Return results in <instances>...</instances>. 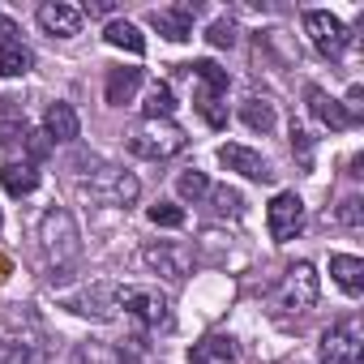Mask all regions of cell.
<instances>
[{"label":"cell","mask_w":364,"mask_h":364,"mask_svg":"<svg viewBox=\"0 0 364 364\" xmlns=\"http://www.w3.org/2000/svg\"><path fill=\"white\" fill-rule=\"evenodd\" d=\"M206 198H210V206H215V215H232V219H236V215H245V198H240L236 189H228V185H219V189H210Z\"/></svg>","instance_id":"obj_27"},{"label":"cell","mask_w":364,"mask_h":364,"mask_svg":"<svg viewBox=\"0 0 364 364\" xmlns=\"http://www.w3.org/2000/svg\"><path fill=\"white\" fill-rule=\"evenodd\" d=\"M266 228H270V240H279V245L296 240L304 228V202L296 193H274V202L266 210Z\"/></svg>","instance_id":"obj_8"},{"label":"cell","mask_w":364,"mask_h":364,"mask_svg":"<svg viewBox=\"0 0 364 364\" xmlns=\"http://www.w3.org/2000/svg\"><path fill=\"white\" fill-rule=\"evenodd\" d=\"M193 364H206V360H236V343L228 334H206L193 351H189Z\"/></svg>","instance_id":"obj_24"},{"label":"cell","mask_w":364,"mask_h":364,"mask_svg":"<svg viewBox=\"0 0 364 364\" xmlns=\"http://www.w3.org/2000/svg\"><path fill=\"white\" fill-rule=\"evenodd\" d=\"M26 141V116L18 99H0V146Z\"/></svg>","instance_id":"obj_20"},{"label":"cell","mask_w":364,"mask_h":364,"mask_svg":"<svg viewBox=\"0 0 364 364\" xmlns=\"http://www.w3.org/2000/svg\"><path fill=\"white\" fill-rule=\"evenodd\" d=\"M304 35L313 39V48L321 52V56H330V60H338L343 56V48H347V26L334 18V14H326V9H309L304 14Z\"/></svg>","instance_id":"obj_7"},{"label":"cell","mask_w":364,"mask_h":364,"mask_svg":"<svg viewBox=\"0 0 364 364\" xmlns=\"http://www.w3.org/2000/svg\"><path fill=\"white\" fill-rule=\"evenodd\" d=\"M35 65V56L14 39V43H0V77H26Z\"/></svg>","instance_id":"obj_21"},{"label":"cell","mask_w":364,"mask_h":364,"mask_svg":"<svg viewBox=\"0 0 364 364\" xmlns=\"http://www.w3.org/2000/svg\"><path fill=\"white\" fill-rule=\"evenodd\" d=\"M141 112H146V120H171V112H176V95H171V86H167V82H154V86L146 90Z\"/></svg>","instance_id":"obj_23"},{"label":"cell","mask_w":364,"mask_h":364,"mask_svg":"<svg viewBox=\"0 0 364 364\" xmlns=\"http://www.w3.org/2000/svg\"><path fill=\"white\" fill-rule=\"evenodd\" d=\"M103 39H107L112 48L133 52V56H141V52H146V39H141V31H137L133 22H107V26H103Z\"/></svg>","instance_id":"obj_22"},{"label":"cell","mask_w":364,"mask_h":364,"mask_svg":"<svg viewBox=\"0 0 364 364\" xmlns=\"http://www.w3.org/2000/svg\"><path fill=\"white\" fill-rule=\"evenodd\" d=\"M0 228H5V219H0Z\"/></svg>","instance_id":"obj_36"},{"label":"cell","mask_w":364,"mask_h":364,"mask_svg":"<svg viewBox=\"0 0 364 364\" xmlns=\"http://www.w3.org/2000/svg\"><path fill=\"white\" fill-rule=\"evenodd\" d=\"M291 146H296V150H300V159L309 163V133H304L300 124H291Z\"/></svg>","instance_id":"obj_32"},{"label":"cell","mask_w":364,"mask_h":364,"mask_svg":"<svg viewBox=\"0 0 364 364\" xmlns=\"http://www.w3.org/2000/svg\"><path fill=\"white\" fill-rule=\"evenodd\" d=\"M317 291H321L317 270H313L309 262H296V266L283 274L279 291H274V309H279L283 317H304V313L317 304Z\"/></svg>","instance_id":"obj_3"},{"label":"cell","mask_w":364,"mask_h":364,"mask_svg":"<svg viewBox=\"0 0 364 364\" xmlns=\"http://www.w3.org/2000/svg\"><path fill=\"white\" fill-rule=\"evenodd\" d=\"M14 35H18V26H14V22H5V18H0V43H14Z\"/></svg>","instance_id":"obj_33"},{"label":"cell","mask_w":364,"mask_h":364,"mask_svg":"<svg viewBox=\"0 0 364 364\" xmlns=\"http://www.w3.org/2000/svg\"><path fill=\"white\" fill-rule=\"evenodd\" d=\"M39 26H43L52 39H73V35L82 31V9H77V5H65V0L43 5V9H39Z\"/></svg>","instance_id":"obj_14"},{"label":"cell","mask_w":364,"mask_h":364,"mask_svg":"<svg viewBox=\"0 0 364 364\" xmlns=\"http://www.w3.org/2000/svg\"><path fill=\"white\" fill-rule=\"evenodd\" d=\"M193 18H198L193 5H167V9L150 14V26L171 43H185V39H193Z\"/></svg>","instance_id":"obj_12"},{"label":"cell","mask_w":364,"mask_h":364,"mask_svg":"<svg viewBox=\"0 0 364 364\" xmlns=\"http://www.w3.org/2000/svg\"><path fill=\"white\" fill-rule=\"evenodd\" d=\"M338 223H343L347 232H364V202H360V198H343V206H338Z\"/></svg>","instance_id":"obj_29"},{"label":"cell","mask_w":364,"mask_h":364,"mask_svg":"<svg viewBox=\"0 0 364 364\" xmlns=\"http://www.w3.org/2000/svg\"><path fill=\"white\" fill-rule=\"evenodd\" d=\"M330 274H334V283H338L347 296H360V291H364V262H360V257L334 253V257H330Z\"/></svg>","instance_id":"obj_17"},{"label":"cell","mask_w":364,"mask_h":364,"mask_svg":"<svg viewBox=\"0 0 364 364\" xmlns=\"http://www.w3.org/2000/svg\"><path fill=\"white\" fill-rule=\"evenodd\" d=\"M0 185H5L9 198H26L39 189V171L35 163H5V171H0Z\"/></svg>","instance_id":"obj_18"},{"label":"cell","mask_w":364,"mask_h":364,"mask_svg":"<svg viewBox=\"0 0 364 364\" xmlns=\"http://www.w3.org/2000/svg\"><path fill=\"white\" fill-rule=\"evenodd\" d=\"M112 364H129V360H124V355H116V360H112Z\"/></svg>","instance_id":"obj_35"},{"label":"cell","mask_w":364,"mask_h":364,"mask_svg":"<svg viewBox=\"0 0 364 364\" xmlns=\"http://www.w3.org/2000/svg\"><path fill=\"white\" fill-rule=\"evenodd\" d=\"M0 364H39L31 343H0Z\"/></svg>","instance_id":"obj_30"},{"label":"cell","mask_w":364,"mask_h":364,"mask_svg":"<svg viewBox=\"0 0 364 364\" xmlns=\"http://www.w3.org/2000/svg\"><path fill=\"white\" fill-rule=\"evenodd\" d=\"M309 112H313V120H317V124H326V129H334V133H338V129H351L347 107H343L338 99H330L326 90H317V86L309 90Z\"/></svg>","instance_id":"obj_15"},{"label":"cell","mask_w":364,"mask_h":364,"mask_svg":"<svg viewBox=\"0 0 364 364\" xmlns=\"http://www.w3.org/2000/svg\"><path fill=\"white\" fill-rule=\"evenodd\" d=\"M176 193H180V198H189V202H202V198L210 193L206 171H193V167H189V171H180V176H176Z\"/></svg>","instance_id":"obj_26"},{"label":"cell","mask_w":364,"mask_h":364,"mask_svg":"<svg viewBox=\"0 0 364 364\" xmlns=\"http://www.w3.org/2000/svg\"><path fill=\"white\" fill-rule=\"evenodd\" d=\"M120 309L133 313L141 326L150 330H167L171 326V304L167 296H159L154 287H120Z\"/></svg>","instance_id":"obj_6"},{"label":"cell","mask_w":364,"mask_h":364,"mask_svg":"<svg viewBox=\"0 0 364 364\" xmlns=\"http://www.w3.org/2000/svg\"><path fill=\"white\" fill-rule=\"evenodd\" d=\"M9 270H14V262H9V257H0V283L9 279Z\"/></svg>","instance_id":"obj_34"},{"label":"cell","mask_w":364,"mask_h":364,"mask_svg":"<svg viewBox=\"0 0 364 364\" xmlns=\"http://www.w3.org/2000/svg\"><path fill=\"white\" fill-rule=\"evenodd\" d=\"M146 215H150V223H154V228H185V210L171 206V202H154Z\"/></svg>","instance_id":"obj_28"},{"label":"cell","mask_w":364,"mask_h":364,"mask_svg":"<svg viewBox=\"0 0 364 364\" xmlns=\"http://www.w3.org/2000/svg\"><path fill=\"white\" fill-rule=\"evenodd\" d=\"M240 120H245L253 133H270V129H274V103H266V99L253 95V99L240 103Z\"/></svg>","instance_id":"obj_25"},{"label":"cell","mask_w":364,"mask_h":364,"mask_svg":"<svg viewBox=\"0 0 364 364\" xmlns=\"http://www.w3.org/2000/svg\"><path fill=\"white\" fill-rule=\"evenodd\" d=\"M219 163H223L228 171L249 176V180H274L270 163H266L257 150H249V146H219Z\"/></svg>","instance_id":"obj_13"},{"label":"cell","mask_w":364,"mask_h":364,"mask_svg":"<svg viewBox=\"0 0 364 364\" xmlns=\"http://www.w3.org/2000/svg\"><path fill=\"white\" fill-rule=\"evenodd\" d=\"M185 73L198 82V112H202V120L210 124V129H223L228 124V69H219L215 60H193V65H185Z\"/></svg>","instance_id":"obj_2"},{"label":"cell","mask_w":364,"mask_h":364,"mask_svg":"<svg viewBox=\"0 0 364 364\" xmlns=\"http://www.w3.org/2000/svg\"><path fill=\"white\" fill-rule=\"evenodd\" d=\"M206 39H210V48H236V26L232 22H215Z\"/></svg>","instance_id":"obj_31"},{"label":"cell","mask_w":364,"mask_h":364,"mask_svg":"<svg viewBox=\"0 0 364 364\" xmlns=\"http://www.w3.org/2000/svg\"><path fill=\"white\" fill-rule=\"evenodd\" d=\"M137 86H141V69H107L103 99H107L112 107H124V103H133Z\"/></svg>","instance_id":"obj_16"},{"label":"cell","mask_w":364,"mask_h":364,"mask_svg":"<svg viewBox=\"0 0 364 364\" xmlns=\"http://www.w3.org/2000/svg\"><path fill=\"white\" fill-rule=\"evenodd\" d=\"M141 262L154 270V274H163V279H171V283H180L189 274V266H193V257H189V249H180V245H150L146 253H141Z\"/></svg>","instance_id":"obj_10"},{"label":"cell","mask_w":364,"mask_h":364,"mask_svg":"<svg viewBox=\"0 0 364 364\" xmlns=\"http://www.w3.org/2000/svg\"><path fill=\"white\" fill-rule=\"evenodd\" d=\"M39 249L48 253L52 262V279H69V266L82 257V236H77V223L65 206H52L39 223Z\"/></svg>","instance_id":"obj_1"},{"label":"cell","mask_w":364,"mask_h":364,"mask_svg":"<svg viewBox=\"0 0 364 364\" xmlns=\"http://www.w3.org/2000/svg\"><path fill=\"white\" fill-rule=\"evenodd\" d=\"M185 129L171 124V120H141L133 133H129V150L141 154V159H171L185 150Z\"/></svg>","instance_id":"obj_4"},{"label":"cell","mask_w":364,"mask_h":364,"mask_svg":"<svg viewBox=\"0 0 364 364\" xmlns=\"http://www.w3.org/2000/svg\"><path fill=\"white\" fill-rule=\"evenodd\" d=\"M77 112L69 107V103H52L48 107V116H43V133L52 137V141H73L77 137Z\"/></svg>","instance_id":"obj_19"},{"label":"cell","mask_w":364,"mask_h":364,"mask_svg":"<svg viewBox=\"0 0 364 364\" xmlns=\"http://www.w3.org/2000/svg\"><path fill=\"white\" fill-rule=\"evenodd\" d=\"M69 309L82 313V317H99V321H107V317H116V309H120V287H116V283H99V287L73 296Z\"/></svg>","instance_id":"obj_11"},{"label":"cell","mask_w":364,"mask_h":364,"mask_svg":"<svg viewBox=\"0 0 364 364\" xmlns=\"http://www.w3.org/2000/svg\"><path fill=\"white\" fill-rule=\"evenodd\" d=\"M364 355V334L355 317H343L321 334V364H360Z\"/></svg>","instance_id":"obj_5"},{"label":"cell","mask_w":364,"mask_h":364,"mask_svg":"<svg viewBox=\"0 0 364 364\" xmlns=\"http://www.w3.org/2000/svg\"><path fill=\"white\" fill-rule=\"evenodd\" d=\"M90 189V198H99V202H107V206H133L137 202V176H129V171H120V167H103L99 171V180L95 185H86Z\"/></svg>","instance_id":"obj_9"}]
</instances>
